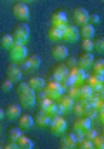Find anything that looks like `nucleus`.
<instances>
[{
    "label": "nucleus",
    "instance_id": "44",
    "mask_svg": "<svg viewBox=\"0 0 104 149\" xmlns=\"http://www.w3.org/2000/svg\"><path fill=\"white\" fill-rule=\"evenodd\" d=\"M17 148V142L16 141H9L7 144H5V149H16Z\"/></svg>",
    "mask_w": 104,
    "mask_h": 149
},
{
    "label": "nucleus",
    "instance_id": "13",
    "mask_svg": "<svg viewBox=\"0 0 104 149\" xmlns=\"http://www.w3.org/2000/svg\"><path fill=\"white\" fill-rule=\"evenodd\" d=\"M35 101H36V95H35L33 88H31L30 92L19 95V104H21V108H31V106L35 104Z\"/></svg>",
    "mask_w": 104,
    "mask_h": 149
},
{
    "label": "nucleus",
    "instance_id": "4",
    "mask_svg": "<svg viewBox=\"0 0 104 149\" xmlns=\"http://www.w3.org/2000/svg\"><path fill=\"white\" fill-rule=\"evenodd\" d=\"M66 127H68V121H66L64 116H61V114L52 116L50 121H49V128H50V132H52L54 135H61V134L66 130Z\"/></svg>",
    "mask_w": 104,
    "mask_h": 149
},
{
    "label": "nucleus",
    "instance_id": "9",
    "mask_svg": "<svg viewBox=\"0 0 104 149\" xmlns=\"http://www.w3.org/2000/svg\"><path fill=\"white\" fill-rule=\"evenodd\" d=\"M78 28H76V24H64L63 26V40H66V42H76L78 40Z\"/></svg>",
    "mask_w": 104,
    "mask_h": 149
},
{
    "label": "nucleus",
    "instance_id": "22",
    "mask_svg": "<svg viewBox=\"0 0 104 149\" xmlns=\"http://www.w3.org/2000/svg\"><path fill=\"white\" fill-rule=\"evenodd\" d=\"M59 142H61V148L68 149V148H75V142H76V141L73 139V135H71V134H64V132H63V134H61Z\"/></svg>",
    "mask_w": 104,
    "mask_h": 149
},
{
    "label": "nucleus",
    "instance_id": "11",
    "mask_svg": "<svg viewBox=\"0 0 104 149\" xmlns=\"http://www.w3.org/2000/svg\"><path fill=\"white\" fill-rule=\"evenodd\" d=\"M68 24V16L64 10H54L50 16V26H64Z\"/></svg>",
    "mask_w": 104,
    "mask_h": 149
},
{
    "label": "nucleus",
    "instance_id": "23",
    "mask_svg": "<svg viewBox=\"0 0 104 149\" xmlns=\"http://www.w3.org/2000/svg\"><path fill=\"white\" fill-rule=\"evenodd\" d=\"M28 85H30L33 90H42L43 85H45V80H43L42 76H31V78L28 80Z\"/></svg>",
    "mask_w": 104,
    "mask_h": 149
},
{
    "label": "nucleus",
    "instance_id": "28",
    "mask_svg": "<svg viewBox=\"0 0 104 149\" xmlns=\"http://www.w3.org/2000/svg\"><path fill=\"white\" fill-rule=\"evenodd\" d=\"M19 135H23V128H19V127H10L9 132H7V139L9 141H17Z\"/></svg>",
    "mask_w": 104,
    "mask_h": 149
},
{
    "label": "nucleus",
    "instance_id": "7",
    "mask_svg": "<svg viewBox=\"0 0 104 149\" xmlns=\"http://www.w3.org/2000/svg\"><path fill=\"white\" fill-rule=\"evenodd\" d=\"M12 14H14L17 19H21V21H26V19L30 17L28 3H24V2H16V3L12 5Z\"/></svg>",
    "mask_w": 104,
    "mask_h": 149
},
{
    "label": "nucleus",
    "instance_id": "6",
    "mask_svg": "<svg viewBox=\"0 0 104 149\" xmlns=\"http://www.w3.org/2000/svg\"><path fill=\"white\" fill-rule=\"evenodd\" d=\"M92 63H94L92 50H82V54L76 57V66L82 68V70H90Z\"/></svg>",
    "mask_w": 104,
    "mask_h": 149
},
{
    "label": "nucleus",
    "instance_id": "30",
    "mask_svg": "<svg viewBox=\"0 0 104 149\" xmlns=\"http://www.w3.org/2000/svg\"><path fill=\"white\" fill-rule=\"evenodd\" d=\"M90 142H92V148H96V149H103L104 148V137L99 135V134H96V135L90 139Z\"/></svg>",
    "mask_w": 104,
    "mask_h": 149
},
{
    "label": "nucleus",
    "instance_id": "40",
    "mask_svg": "<svg viewBox=\"0 0 104 149\" xmlns=\"http://www.w3.org/2000/svg\"><path fill=\"white\" fill-rule=\"evenodd\" d=\"M64 64H66L68 70L75 68V66H76V57H73V56H66V57H64Z\"/></svg>",
    "mask_w": 104,
    "mask_h": 149
},
{
    "label": "nucleus",
    "instance_id": "46",
    "mask_svg": "<svg viewBox=\"0 0 104 149\" xmlns=\"http://www.w3.org/2000/svg\"><path fill=\"white\" fill-rule=\"evenodd\" d=\"M21 2H24V3H28V2H33V0H21Z\"/></svg>",
    "mask_w": 104,
    "mask_h": 149
},
{
    "label": "nucleus",
    "instance_id": "8",
    "mask_svg": "<svg viewBox=\"0 0 104 149\" xmlns=\"http://www.w3.org/2000/svg\"><path fill=\"white\" fill-rule=\"evenodd\" d=\"M5 74H7V78L12 80V81H21V78H23V71H21L19 64H17V63H12V61H10V64L5 68Z\"/></svg>",
    "mask_w": 104,
    "mask_h": 149
},
{
    "label": "nucleus",
    "instance_id": "20",
    "mask_svg": "<svg viewBox=\"0 0 104 149\" xmlns=\"http://www.w3.org/2000/svg\"><path fill=\"white\" fill-rule=\"evenodd\" d=\"M89 127H92V120H89L87 116H78L76 121L73 123V128H80V130H85Z\"/></svg>",
    "mask_w": 104,
    "mask_h": 149
},
{
    "label": "nucleus",
    "instance_id": "17",
    "mask_svg": "<svg viewBox=\"0 0 104 149\" xmlns=\"http://www.w3.org/2000/svg\"><path fill=\"white\" fill-rule=\"evenodd\" d=\"M3 113H5V116L7 118H10V120H16L19 114H21V104H16V102H10L5 109H3Z\"/></svg>",
    "mask_w": 104,
    "mask_h": 149
},
{
    "label": "nucleus",
    "instance_id": "39",
    "mask_svg": "<svg viewBox=\"0 0 104 149\" xmlns=\"http://www.w3.org/2000/svg\"><path fill=\"white\" fill-rule=\"evenodd\" d=\"M17 83H19V81H17ZM30 90H31V87L28 85V81L17 85V94H19V95H21V94H26V92H30Z\"/></svg>",
    "mask_w": 104,
    "mask_h": 149
},
{
    "label": "nucleus",
    "instance_id": "41",
    "mask_svg": "<svg viewBox=\"0 0 104 149\" xmlns=\"http://www.w3.org/2000/svg\"><path fill=\"white\" fill-rule=\"evenodd\" d=\"M17 64H19V68H21V71H23V73H30V71H31V68H30V64H28V61H26V59L19 61Z\"/></svg>",
    "mask_w": 104,
    "mask_h": 149
},
{
    "label": "nucleus",
    "instance_id": "34",
    "mask_svg": "<svg viewBox=\"0 0 104 149\" xmlns=\"http://www.w3.org/2000/svg\"><path fill=\"white\" fill-rule=\"evenodd\" d=\"M64 94H68L69 97H73V99H76V95H78V85H69V87H66L64 88Z\"/></svg>",
    "mask_w": 104,
    "mask_h": 149
},
{
    "label": "nucleus",
    "instance_id": "12",
    "mask_svg": "<svg viewBox=\"0 0 104 149\" xmlns=\"http://www.w3.org/2000/svg\"><path fill=\"white\" fill-rule=\"evenodd\" d=\"M68 73L71 74V78H73L75 85H80V83H83V81H85V78H87V70H82V68H78V66L71 68Z\"/></svg>",
    "mask_w": 104,
    "mask_h": 149
},
{
    "label": "nucleus",
    "instance_id": "43",
    "mask_svg": "<svg viewBox=\"0 0 104 149\" xmlns=\"http://www.w3.org/2000/svg\"><path fill=\"white\" fill-rule=\"evenodd\" d=\"M99 21V16L97 14H90L89 12V17H87V23H90V24H94V23H97Z\"/></svg>",
    "mask_w": 104,
    "mask_h": 149
},
{
    "label": "nucleus",
    "instance_id": "31",
    "mask_svg": "<svg viewBox=\"0 0 104 149\" xmlns=\"http://www.w3.org/2000/svg\"><path fill=\"white\" fill-rule=\"evenodd\" d=\"M89 94H92V88L83 81V83H80L78 85V95L76 97H85V95H89Z\"/></svg>",
    "mask_w": 104,
    "mask_h": 149
},
{
    "label": "nucleus",
    "instance_id": "42",
    "mask_svg": "<svg viewBox=\"0 0 104 149\" xmlns=\"http://www.w3.org/2000/svg\"><path fill=\"white\" fill-rule=\"evenodd\" d=\"M69 134L73 135V139H75V141H78V139H82V137H83V130H80V128H73Z\"/></svg>",
    "mask_w": 104,
    "mask_h": 149
},
{
    "label": "nucleus",
    "instance_id": "19",
    "mask_svg": "<svg viewBox=\"0 0 104 149\" xmlns=\"http://www.w3.org/2000/svg\"><path fill=\"white\" fill-rule=\"evenodd\" d=\"M68 68H66V64H64V63H59V64H56V66H54V68H52V76H54V80H57V81H59V80H61V78H63V76H66V74H68Z\"/></svg>",
    "mask_w": 104,
    "mask_h": 149
},
{
    "label": "nucleus",
    "instance_id": "36",
    "mask_svg": "<svg viewBox=\"0 0 104 149\" xmlns=\"http://www.w3.org/2000/svg\"><path fill=\"white\" fill-rule=\"evenodd\" d=\"M12 83H14V81H12V80H9V78L5 76V78L0 81V88H2L3 92H9V90L12 88Z\"/></svg>",
    "mask_w": 104,
    "mask_h": 149
},
{
    "label": "nucleus",
    "instance_id": "18",
    "mask_svg": "<svg viewBox=\"0 0 104 149\" xmlns=\"http://www.w3.org/2000/svg\"><path fill=\"white\" fill-rule=\"evenodd\" d=\"M33 118H31V114H26V113H21L19 116H17V125H19V128H23V130H26V128H31V125H33Z\"/></svg>",
    "mask_w": 104,
    "mask_h": 149
},
{
    "label": "nucleus",
    "instance_id": "45",
    "mask_svg": "<svg viewBox=\"0 0 104 149\" xmlns=\"http://www.w3.org/2000/svg\"><path fill=\"white\" fill-rule=\"evenodd\" d=\"M3 116H5V113H3V109H2V108H0V120H2Z\"/></svg>",
    "mask_w": 104,
    "mask_h": 149
},
{
    "label": "nucleus",
    "instance_id": "26",
    "mask_svg": "<svg viewBox=\"0 0 104 149\" xmlns=\"http://www.w3.org/2000/svg\"><path fill=\"white\" fill-rule=\"evenodd\" d=\"M40 111H43L45 114H47V116H50V118H52V116L59 114V108H57V104H56V102L52 101L50 104H47V106H45V108H42Z\"/></svg>",
    "mask_w": 104,
    "mask_h": 149
},
{
    "label": "nucleus",
    "instance_id": "3",
    "mask_svg": "<svg viewBox=\"0 0 104 149\" xmlns=\"http://www.w3.org/2000/svg\"><path fill=\"white\" fill-rule=\"evenodd\" d=\"M9 57H10V61L12 63H19V61H23V59H26V56H28V50H26V45L24 43H12L10 45V49H9Z\"/></svg>",
    "mask_w": 104,
    "mask_h": 149
},
{
    "label": "nucleus",
    "instance_id": "1",
    "mask_svg": "<svg viewBox=\"0 0 104 149\" xmlns=\"http://www.w3.org/2000/svg\"><path fill=\"white\" fill-rule=\"evenodd\" d=\"M10 37H12V40H14L16 43H26V40L30 37V28H28V24H26L24 21H23V23H17V24L12 28Z\"/></svg>",
    "mask_w": 104,
    "mask_h": 149
},
{
    "label": "nucleus",
    "instance_id": "35",
    "mask_svg": "<svg viewBox=\"0 0 104 149\" xmlns=\"http://www.w3.org/2000/svg\"><path fill=\"white\" fill-rule=\"evenodd\" d=\"M73 83H75V81H73V78H71V74H69V73L66 74V76H63V78L59 80V85L63 87V90H64L66 87H69V85H73Z\"/></svg>",
    "mask_w": 104,
    "mask_h": 149
},
{
    "label": "nucleus",
    "instance_id": "2",
    "mask_svg": "<svg viewBox=\"0 0 104 149\" xmlns=\"http://www.w3.org/2000/svg\"><path fill=\"white\" fill-rule=\"evenodd\" d=\"M42 92L47 97H50V99H57L61 94H64V90H63V87L59 85L57 80H47L45 85H43V88H42Z\"/></svg>",
    "mask_w": 104,
    "mask_h": 149
},
{
    "label": "nucleus",
    "instance_id": "21",
    "mask_svg": "<svg viewBox=\"0 0 104 149\" xmlns=\"http://www.w3.org/2000/svg\"><path fill=\"white\" fill-rule=\"evenodd\" d=\"M33 121L38 125V127H49V121H50V116H47L43 111H38L35 114Z\"/></svg>",
    "mask_w": 104,
    "mask_h": 149
},
{
    "label": "nucleus",
    "instance_id": "15",
    "mask_svg": "<svg viewBox=\"0 0 104 149\" xmlns=\"http://www.w3.org/2000/svg\"><path fill=\"white\" fill-rule=\"evenodd\" d=\"M47 38L50 42H61L63 40V26H50L47 30Z\"/></svg>",
    "mask_w": 104,
    "mask_h": 149
},
{
    "label": "nucleus",
    "instance_id": "29",
    "mask_svg": "<svg viewBox=\"0 0 104 149\" xmlns=\"http://www.w3.org/2000/svg\"><path fill=\"white\" fill-rule=\"evenodd\" d=\"M90 68H92V71H94L96 74L104 76V61H103V59H97V61L94 59V63H92V66H90Z\"/></svg>",
    "mask_w": 104,
    "mask_h": 149
},
{
    "label": "nucleus",
    "instance_id": "38",
    "mask_svg": "<svg viewBox=\"0 0 104 149\" xmlns=\"http://www.w3.org/2000/svg\"><path fill=\"white\" fill-rule=\"evenodd\" d=\"M80 47H82V50H92V40L90 38H82Z\"/></svg>",
    "mask_w": 104,
    "mask_h": 149
},
{
    "label": "nucleus",
    "instance_id": "32",
    "mask_svg": "<svg viewBox=\"0 0 104 149\" xmlns=\"http://www.w3.org/2000/svg\"><path fill=\"white\" fill-rule=\"evenodd\" d=\"M92 50H97V52L103 54V50H104V37H99V38H96V40L92 42Z\"/></svg>",
    "mask_w": 104,
    "mask_h": 149
},
{
    "label": "nucleus",
    "instance_id": "14",
    "mask_svg": "<svg viewBox=\"0 0 104 149\" xmlns=\"http://www.w3.org/2000/svg\"><path fill=\"white\" fill-rule=\"evenodd\" d=\"M50 54H52V57H54V59L61 61V59H64V57L68 56V49H66V45H63V43H54V45H52Z\"/></svg>",
    "mask_w": 104,
    "mask_h": 149
},
{
    "label": "nucleus",
    "instance_id": "10",
    "mask_svg": "<svg viewBox=\"0 0 104 149\" xmlns=\"http://www.w3.org/2000/svg\"><path fill=\"white\" fill-rule=\"evenodd\" d=\"M87 17H89V10L85 7H75L73 9V23L75 24H83L87 23Z\"/></svg>",
    "mask_w": 104,
    "mask_h": 149
},
{
    "label": "nucleus",
    "instance_id": "27",
    "mask_svg": "<svg viewBox=\"0 0 104 149\" xmlns=\"http://www.w3.org/2000/svg\"><path fill=\"white\" fill-rule=\"evenodd\" d=\"M12 43H14V40L10 37V33H0V47L2 49H10Z\"/></svg>",
    "mask_w": 104,
    "mask_h": 149
},
{
    "label": "nucleus",
    "instance_id": "16",
    "mask_svg": "<svg viewBox=\"0 0 104 149\" xmlns=\"http://www.w3.org/2000/svg\"><path fill=\"white\" fill-rule=\"evenodd\" d=\"M94 33H96V30H94V24H90V23H83V24H80V28H78V35L82 38H90V40H92Z\"/></svg>",
    "mask_w": 104,
    "mask_h": 149
},
{
    "label": "nucleus",
    "instance_id": "37",
    "mask_svg": "<svg viewBox=\"0 0 104 149\" xmlns=\"http://www.w3.org/2000/svg\"><path fill=\"white\" fill-rule=\"evenodd\" d=\"M71 113L76 114V116H83V106L75 101V104H73V108H71Z\"/></svg>",
    "mask_w": 104,
    "mask_h": 149
},
{
    "label": "nucleus",
    "instance_id": "24",
    "mask_svg": "<svg viewBox=\"0 0 104 149\" xmlns=\"http://www.w3.org/2000/svg\"><path fill=\"white\" fill-rule=\"evenodd\" d=\"M16 142H17V148L19 149H31L33 148L31 137H26V135H19V139H17Z\"/></svg>",
    "mask_w": 104,
    "mask_h": 149
},
{
    "label": "nucleus",
    "instance_id": "33",
    "mask_svg": "<svg viewBox=\"0 0 104 149\" xmlns=\"http://www.w3.org/2000/svg\"><path fill=\"white\" fill-rule=\"evenodd\" d=\"M75 148H82V149H90V148H92V142H90L89 139H85V137H82V139H78V141L75 142Z\"/></svg>",
    "mask_w": 104,
    "mask_h": 149
},
{
    "label": "nucleus",
    "instance_id": "25",
    "mask_svg": "<svg viewBox=\"0 0 104 149\" xmlns=\"http://www.w3.org/2000/svg\"><path fill=\"white\" fill-rule=\"evenodd\" d=\"M26 61H28V64H30L31 71H33V70H38V68H40V64H42V59H40V56H36V54L26 56Z\"/></svg>",
    "mask_w": 104,
    "mask_h": 149
},
{
    "label": "nucleus",
    "instance_id": "5",
    "mask_svg": "<svg viewBox=\"0 0 104 149\" xmlns=\"http://www.w3.org/2000/svg\"><path fill=\"white\" fill-rule=\"evenodd\" d=\"M54 102L59 108V114H66V113H71V108L75 104V99L69 97L68 94H61L57 99H54Z\"/></svg>",
    "mask_w": 104,
    "mask_h": 149
}]
</instances>
